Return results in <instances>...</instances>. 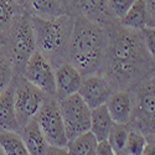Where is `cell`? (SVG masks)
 <instances>
[{
    "label": "cell",
    "instance_id": "cell-1",
    "mask_svg": "<svg viewBox=\"0 0 155 155\" xmlns=\"http://www.w3.org/2000/svg\"><path fill=\"white\" fill-rule=\"evenodd\" d=\"M106 28L108 46L99 72L115 91H130L155 73V62L145 47L141 31L128 30L118 21Z\"/></svg>",
    "mask_w": 155,
    "mask_h": 155
},
{
    "label": "cell",
    "instance_id": "cell-2",
    "mask_svg": "<svg viewBox=\"0 0 155 155\" xmlns=\"http://www.w3.org/2000/svg\"><path fill=\"white\" fill-rule=\"evenodd\" d=\"M107 46L106 26L82 16H74L67 62L73 64L83 77L101 71Z\"/></svg>",
    "mask_w": 155,
    "mask_h": 155
},
{
    "label": "cell",
    "instance_id": "cell-3",
    "mask_svg": "<svg viewBox=\"0 0 155 155\" xmlns=\"http://www.w3.org/2000/svg\"><path fill=\"white\" fill-rule=\"evenodd\" d=\"M36 50L56 67L67 61L70 38L74 16L64 14L57 18L42 19L30 15Z\"/></svg>",
    "mask_w": 155,
    "mask_h": 155
},
{
    "label": "cell",
    "instance_id": "cell-4",
    "mask_svg": "<svg viewBox=\"0 0 155 155\" xmlns=\"http://www.w3.org/2000/svg\"><path fill=\"white\" fill-rule=\"evenodd\" d=\"M10 60L14 66L15 76H21L26 67V63L36 51L35 36L28 11L16 16L4 41Z\"/></svg>",
    "mask_w": 155,
    "mask_h": 155
},
{
    "label": "cell",
    "instance_id": "cell-5",
    "mask_svg": "<svg viewBox=\"0 0 155 155\" xmlns=\"http://www.w3.org/2000/svg\"><path fill=\"white\" fill-rule=\"evenodd\" d=\"M133 113L129 128L143 133L148 140H155V73L130 89Z\"/></svg>",
    "mask_w": 155,
    "mask_h": 155
},
{
    "label": "cell",
    "instance_id": "cell-6",
    "mask_svg": "<svg viewBox=\"0 0 155 155\" xmlns=\"http://www.w3.org/2000/svg\"><path fill=\"white\" fill-rule=\"evenodd\" d=\"M48 145L66 148L68 139L64 130L60 104L56 97L46 96L41 108L34 118Z\"/></svg>",
    "mask_w": 155,
    "mask_h": 155
},
{
    "label": "cell",
    "instance_id": "cell-7",
    "mask_svg": "<svg viewBox=\"0 0 155 155\" xmlns=\"http://www.w3.org/2000/svg\"><path fill=\"white\" fill-rule=\"evenodd\" d=\"M67 139L71 140L91 129V108L78 93L58 101Z\"/></svg>",
    "mask_w": 155,
    "mask_h": 155
},
{
    "label": "cell",
    "instance_id": "cell-8",
    "mask_svg": "<svg viewBox=\"0 0 155 155\" xmlns=\"http://www.w3.org/2000/svg\"><path fill=\"white\" fill-rule=\"evenodd\" d=\"M14 82V104L16 119L21 128L35 118L46 98V94L30 83L24 76H15Z\"/></svg>",
    "mask_w": 155,
    "mask_h": 155
},
{
    "label": "cell",
    "instance_id": "cell-9",
    "mask_svg": "<svg viewBox=\"0 0 155 155\" xmlns=\"http://www.w3.org/2000/svg\"><path fill=\"white\" fill-rule=\"evenodd\" d=\"M30 83L36 86L46 96L56 94L55 67L40 51H35L26 63V67L21 74Z\"/></svg>",
    "mask_w": 155,
    "mask_h": 155
},
{
    "label": "cell",
    "instance_id": "cell-10",
    "mask_svg": "<svg viewBox=\"0 0 155 155\" xmlns=\"http://www.w3.org/2000/svg\"><path fill=\"white\" fill-rule=\"evenodd\" d=\"M114 92L115 89L101 72L84 76L78 89V94L91 109L106 104Z\"/></svg>",
    "mask_w": 155,
    "mask_h": 155
},
{
    "label": "cell",
    "instance_id": "cell-11",
    "mask_svg": "<svg viewBox=\"0 0 155 155\" xmlns=\"http://www.w3.org/2000/svg\"><path fill=\"white\" fill-rule=\"evenodd\" d=\"M66 10L72 16H82L103 26L115 21L109 12L108 0H67Z\"/></svg>",
    "mask_w": 155,
    "mask_h": 155
},
{
    "label": "cell",
    "instance_id": "cell-12",
    "mask_svg": "<svg viewBox=\"0 0 155 155\" xmlns=\"http://www.w3.org/2000/svg\"><path fill=\"white\" fill-rule=\"evenodd\" d=\"M83 76L70 62H62L55 67V83L57 101H61L68 96L78 93Z\"/></svg>",
    "mask_w": 155,
    "mask_h": 155
},
{
    "label": "cell",
    "instance_id": "cell-13",
    "mask_svg": "<svg viewBox=\"0 0 155 155\" xmlns=\"http://www.w3.org/2000/svg\"><path fill=\"white\" fill-rule=\"evenodd\" d=\"M112 120L115 124H129L133 113V96L130 91H115L106 103Z\"/></svg>",
    "mask_w": 155,
    "mask_h": 155
},
{
    "label": "cell",
    "instance_id": "cell-14",
    "mask_svg": "<svg viewBox=\"0 0 155 155\" xmlns=\"http://www.w3.org/2000/svg\"><path fill=\"white\" fill-rule=\"evenodd\" d=\"M14 88L15 82H12L0 93V129L8 132H20V125L16 119V112L14 104Z\"/></svg>",
    "mask_w": 155,
    "mask_h": 155
},
{
    "label": "cell",
    "instance_id": "cell-15",
    "mask_svg": "<svg viewBox=\"0 0 155 155\" xmlns=\"http://www.w3.org/2000/svg\"><path fill=\"white\" fill-rule=\"evenodd\" d=\"M19 134L30 155H46L50 145L35 119H31L28 124L21 127Z\"/></svg>",
    "mask_w": 155,
    "mask_h": 155
},
{
    "label": "cell",
    "instance_id": "cell-16",
    "mask_svg": "<svg viewBox=\"0 0 155 155\" xmlns=\"http://www.w3.org/2000/svg\"><path fill=\"white\" fill-rule=\"evenodd\" d=\"M26 11L32 16L51 19L67 14L61 0H28Z\"/></svg>",
    "mask_w": 155,
    "mask_h": 155
},
{
    "label": "cell",
    "instance_id": "cell-17",
    "mask_svg": "<svg viewBox=\"0 0 155 155\" xmlns=\"http://www.w3.org/2000/svg\"><path fill=\"white\" fill-rule=\"evenodd\" d=\"M118 22L123 28L133 31H143L148 28V11L144 0H135Z\"/></svg>",
    "mask_w": 155,
    "mask_h": 155
},
{
    "label": "cell",
    "instance_id": "cell-18",
    "mask_svg": "<svg viewBox=\"0 0 155 155\" xmlns=\"http://www.w3.org/2000/svg\"><path fill=\"white\" fill-rule=\"evenodd\" d=\"M113 124L114 122L110 118L106 104L91 109V129L89 132L96 137L98 141L107 140Z\"/></svg>",
    "mask_w": 155,
    "mask_h": 155
},
{
    "label": "cell",
    "instance_id": "cell-19",
    "mask_svg": "<svg viewBox=\"0 0 155 155\" xmlns=\"http://www.w3.org/2000/svg\"><path fill=\"white\" fill-rule=\"evenodd\" d=\"M26 11L14 0H0V42H4L12 22L18 15Z\"/></svg>",
    "mask_w": 155,
    "mask_h": 155
},
{
    "label": "cell",
    "instance_id": "cell-20",
    "mask_svg": "<svg viewBox=\"0 0 155 155\" xmlns=\"http://www.w3.org/2000/svg\"><path fill=\"white\" fill-rule=\"evenodd\" d=\"M97 147H98V140L91 132L83 133L68 140L66 145L70 155H96Z\"/></svg>",
    "mask_w": 155,
    "mask_h": 155
},
{
    "label": "cell",
    "instance_id": "cell-21",
    "mask_svg": "<svg viewBox=\"0 0 155 155\" xmlns=\"http://www.w3.org/2000/svg\"><path fill=\"white\" fill-rule=\"evenodd\" d=\"M0 147L5 155H30L19 133L0 130Z\"/></svg>",
    "mask_w": 155,
    "mask_h": 155
},
{
    "label": "cell",
    "instance_id": "cell-22",
    "mask_svg": "<svg viewBox=\"0 0 155 155\" xmlns=\"http://www.w3.org/2000/svg\"><path fill=\"white\" fill-rule=\"evenodd\" d=\"M15 78V71L4 42H0V93Z\"/></svg>",
    "mask_w": 155,
    "mask_h": 155
},
{
    "label": "cell",
    "instance_id": "cell-23",
    "mask_svg": "<svg viewBox=\"0 0 155 155\" xmlns=\"http://www.w3.org/2000/svg\"><path fill=\"white\" fill-rule=\"evenodd\" d=\"M147 143H148V139L143 133L129 128V134L122 153L124 155H141Z\"/></svg>",
    "mask_w": 155,
    "mask_h": 155
},
{
    "label": "cell",
    "instance_id": "cell-24",
    "mask_svg": "<svg viewBox=\"0 0 155 155\" xmlns=\"http://www.w3.org/2000/svg\"><path fill=\"white\" fill-rule=\"evenodd\" d=\"M128 134H129V125L128 124H115V123L113 124L110 132L108 134L107 141L109 143L113 151L117 155L123 151Z\"/></svg>",
    "mask_w": 155,
    "mask_h": 155
},
{
    "label": "cell",
    "instance_id": "cell-25",
    "mask_svg": "<svg viewBox=\"0 0 155 155\" xmlns=\"http://www.w3.org/2000/svg\"><path fill=\"white\" fill-rule=\"evenodd\" d=\"M134 2L135 0H108V8L112 18L115 21H119L130 9Z\"/></svg>",
    "mask_w": 155,
    "mask_h": 155
},
{
    "label": "cell",
    "instance_id": "cell-26",
    "mask_svg": "<svg viewBox=\"0 0 155 155\" xmlns=\"http://www.w3.org/2000/svg\"><path fill=\"white\" fill-rule=\"evenodd\" d=\"M141 36H143L148 52L150 54L151 58L155 62V28H149V26L145 28L141 31Z\"/></svg>",
    "mask_w": 155,
    "mask_h": 155
},
{
    "label": "cell",
    "instance_id": "cell-27",
    "mask_svg": "<svg viewBox=\"0 0 155 155\" xmlns=\"http://www.w3.org/2000/svg\"><path fill=\"white\" fill-rule=\"evenodd\" d=\"M148 11V26L155 28V0H144Z\"/></svg>",
    "mask_w": 155,
    "mask_h": 155
},
{
    "label": "cell",
    "instance_id": "cell-28",
    "mask_svg": "<svg viewBox=\"0 0 155 155\" xmlns=\"http://www.w3.org/2000/svg\"><path fill=\"white\" fill-rule=\"evenodd\" d=\"M96 155H117V154L113 151L112 147L109 145V143L107 140H102V141H98Z\"/></svg>",
    "mask_w": 155,
    "mask_h": 155
},
{
    "label": "cell",
    "instance_id": "cell-29",
    "mask_svg": "<svg viewBox=\"0 0 155 155\" xmlns=\"http://www.w3.org/2000/svg\"><path fill=\"white\" fill-rule=\"evenodd\" d=\"M46 155H70L67 148H60V147H48Z\"/></svg>",
    "mask_w": 155,
    "mask_h": 155
},
{
    "label": "cell",
    "instance_id": "cell-30",
    "mask_svg": "<svg viewBox=\"0 0 155 155\" xmlns=\"http://www.w3.org/2000/svg\"><path fill=\"white\" fill-rule=\"evenodd\" d=\"M141 155H155V140H148Z\"/></svg>",
    "mask_w": 155,
    "mask_h": 155
},
{
    "label": "cell",
    "instance_id": "cell-31",
    "mask_svg": "<svg viewBox=\"0 0 155 155\" xmlns=\"http://www.w3.org/2000/svg\"><path fill=\"white\" fill-rule=\"evenodd\" d=\"M14 2L24 10H26V5H28V0H14Z\"/></svg>",
    "mask_w": 155,
    "mask_h": 155
},
{
    "label": "cell",
    "instance_id": "cell-32",
    "mask_svg": "<svg viewBox=\"0 0 155 155\" xmlns=\"http://www.w3.org/2000/svg\"><path fill=\"white\" fill-rule=\"evenodd\" d=\"M0 155H5V153H4L3 149H2V147H0Z\"/></svg>",
    "mask_w": 155,
    "mask_h": 155
},
{
    "label": "cell",
    "instance_id": "cell-33",
    "mask_svg": "<svg viewBox=\"0 0 155 155\" xmlns=\"http://www.w3.org/2000/svg\"><path fill=\"white\" fill-rule=\"evenodd\" d=\"M61 2H62V4H63L64 6H66V3H67V0H61Z\"/></svg>",
    "mask_w": 155,
    "mask_h": 155
},
{
    "label": "cell",
    "instance_id": "cell-34",
    "mask_svg": "<svg viewBox=\"0 0 155 155\" xmlns=\"http://www.w3.org/2000/svg\"><path fill=\"white\" fill-rule=\"evenodd\" d=\"M118 155H124V154H123V153H120V154H118Z\"/></svg>",
    "mask_w": 155,
    "mask_h": 155
},
{
    "label": "cell",
    "instance_id": "cell-35",
    "mask_svg": "<svg viewBox=\"0 0 155 155\" xmlns=\"http://www.w3.org/2000/svg\"><path fill=\"white\" fill-rule=\"evenodd\" d=\"M0 130H2V129H0Z\"/></svg>",
    "mask_w": 155,
    "mask_h": 155
}]
</instances>
